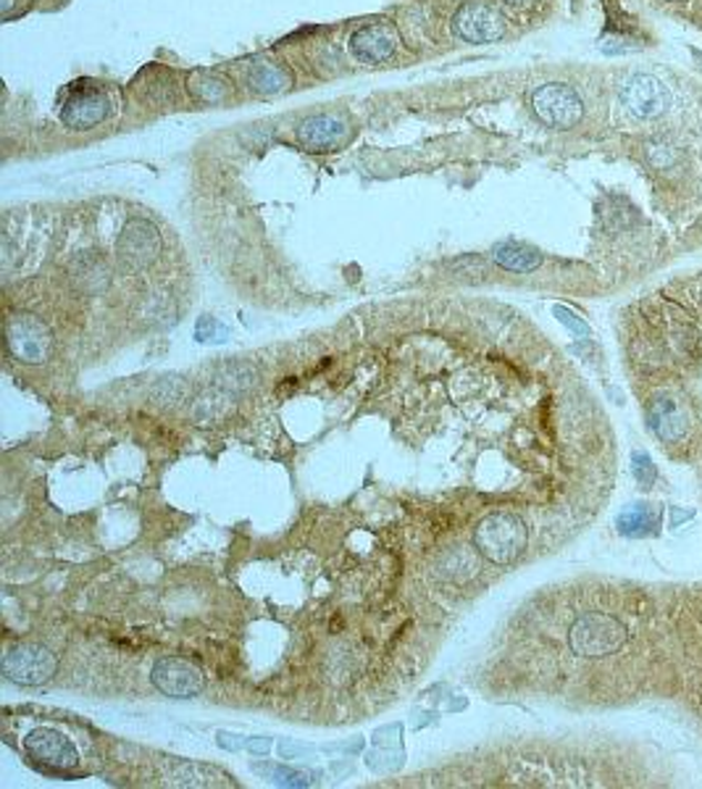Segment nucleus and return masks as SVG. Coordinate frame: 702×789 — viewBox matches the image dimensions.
<instances>
[{
    "instance_id": "15",
    "label": "nucleus",
    "mask_w": 702,
    "mask_h": 789,
    "mask_svg": "<svg viewBox=\"0 0 702 789\" xmlns=\"http://www.w3.org/2000/svg\"><path fill=\"white\" fill-rule=\"evenodd\" d=\"M621 534L627 537H644V534H655L661 526V509L652 503H634L629 509L621 511L619 521H616Z\"/></svg>"
},
{
    "instance_id": "8",
    "label": "nucleus",
    "mask_w": 702,
    "mask_h": 789,
    "mask_svg": "<svg viewBox=\"0 0 702 789\" xmlns=\"http://www.w3.org/2000/svg\"><path fill=\"white\" fill-rule=\"evenodd\" d=\"M24 748L34 764L45 771H69L80 764L72 739H66L55 729H34L24 739Z\"/></svg>"
},
{
    "instance_id": "21",
    "label": "nucleus",
    "mask_w": 702,
    "mask_h": 789,
    "mask_svg": "<svg viewBox=\"0 0 702 789\" xmlns=\"http://www.w3.org/2000/svg\"><path fill=\"white\" fill-rule=\"evenodd\" d=\"M556 314H558V319L564 321L568 329H574V332L581 335V337H587V335H589V327H587V324H585V321H579L577 316H574L571 311H566V308H560V306H558V308H556Z\"/></svg>"
},
{
    "instance_id": "18",
    "label": "nucleus",
    "mask_w": 702,
    "mask_h": 789,
    "mask_svg": "<svg viewBox=\"0 0 702 789\" xmlns=\"http://www.w3.org/2000/svg\"><path fill=\"white\" fill-rule=\"evenodd\" d=\"M644 161L650 168H655L658 174L679 172L684 166V151L677 143L665 137H652L644 143Z\"/></svg>"
},
{
    "instance_id": "4",
    "label": "nucleus",
    "mask_w": 702,
    "mask_h": 789,
    "mask_svg": "<svg viewBox=\"0 0 702 789\" xmlns=\"http://www.w3.org/2000/svg\"><path fill=\"white\" fill-rule=\"evenodd\" d=\"M451 30L458 40L472 42V45H484V42H497L505 38V17L500 9L484 0H468L463 3L451 21Z\"/></svg>"
},
{
    "instance_id": "10",
    "label": "nucleus",
    "mask_w": 702,
    "mask_h": 789,
    "mask_svg": "<svg viewBox=\"0 0 702 789\" xmlns=\"http://www.w3.org/2000/svg\"><path fill=\"white\" fill-rule=\"evenodd\" d=\"M151 679L168 697H195L203 689V674L185 658H161Z\"/></svg>"
},
{
    "instance_id": "23",
    "label": "nucleus",
    "mask_w": 702,
    "mask_h": 789,
    "mask_svg": "<svg viewBox=\"0 0 702 789\" xmlns=\"http://www.w3.org/2000/svg\"><path fill=\"white\" fill-rule=\"evenodd\" d=\"M505 3H510V6H526V3H531V0H505Z\"/></svg>"
},
{
    "instance_id": "12",
    "label": "nucleus",
    "mask_w": 702,
    "mask_h": 789,
    "mask_svg": "<svg viewBox=\"0 0 702 789\" xmlns=\"http://www.w3.org/2000/svg\"><path fill=\"white\" fill-rule=\"evenodd\" d=\"M158 232L147 222H143V218H132L124 227L122 237H118V256H122L124 266H130V269H143V266H147L158 256Z\"/></svg>"
},
{
    "instance_id": "13",
    "label": "nucleus",
    "mask_w": 702,
    "mask_h": 789,
    "mask_svg": "<svg viewBox=\"0 0 702 789\" xmlns=\"http://www.w3.org/2000/svg\"><path fill=\"white\" fill-rule=\"evenodd\" d=\"M48 342H51V335H48V329L42 327V321L34 319V316L19 314L9 321V348L21 361H42Z\"/></svg>"
},
{
    "instance_id": "20",
    "label": "nucleus",
    "mask_w": 702,
    "mask_h": 789,
    "mask_svg": "<svg viewBox=\"0 0 702 789\" xmlns=\"http://www.w3.org/2000/svg\"><path fill=\"white\" fill-rule=\"evenodd\" d=\"M634 477H637V482H640V488H652V482L658 479V469H655V463L650 461V455L648 453H634Z\"/></svg>"
},
{
    "instance_id": "19",
    "label": "nucleus",
    "mask_w": 702,
    "mask_h": 789,
    "mask_svg": "<svg viewBox=\"0 0 702 789\" xmlns=\"http://www.w3.org/2000/svg\"><path fill=\"white\" fill-rule=\"evenodd\" d=\"M195 95H198V101L203 103H221L224 98L229 95L227 84L221 80H216V76H200L198 84H193Z\"/></svg>"
},
{
    "instance_id": "24",
    "label": "nucleus",
    "mask_w": 702,
    "mask_h": 789,
    "mask_svg": "<svg viewBox=\"0 0 702 789\" xmlns=\"http://www.w3.org/2000/svg\"><path fill=\"white\" fill-rule=\"evenodd\" d=\"M665 3H682V0H665Z\"/></svg>"
},
{
    "instance_id": "6",
    "label": "nucleus",
    "mask_w": 702,
    "mask_h": 789,
    "mask_svg": "<svg viewBox=\"0 0 702 789\" xmlns=\"http://www.w3.org/2000/svg\"><path fill=\"white\" fill-rule=\"evenodd\" d=\"M621 103L637 119H658L669 111L671 93L669 88L652 74H631L621 84Z\"/></svg>"
},
{
    "instance_id": "5",
    "label": "nucleus",
    "mask_w": 702,
    "mask_h": 789,
    "mask_svg": "<svg viewBox=\"0 0 702 789\" xmlns=\"http://www.w3.org/2000/svg\"><path fill=\"white\" fill-rule=\"evenodd\" d=\"M623 626L616 622V618L602 616V613H589V616H581L577 624H574L571 634H568V643H571L574 653L579 655H606L616 653L623 643Z\"/></svg>"
},
{
    "instance_id": "7",
    "label": "nucleus",
    "mask_w": 702,
    "mask_h": 789,
    "mask_svg": "<svg viewBox=\"0 0 702 789\" xmlns=\"http://www.w3.org/2000/svg\"><path fill=\"white\" fill-rule=\"evenodd\" d=\"M55 655L38 645H19L3 655V674L17 685H42L55 672Z\"/></svg>"
},
{
    "instance_id": "11",
    "label": "nucleus",
    "mask_w": 702,
    "mask_h": 789,
    "mask_svg": "<svg viewBox=\"0 0 702 789\" xmlns=\"http://www.w3.org/2000/svg\"><path fill=\"white\" fill-rule=\"evenodd\" d=\"M398 51V32L392 24H369L361 27V30L353 32L350 38V53L353 59L361 63H369V66H376V63L390 61Z\"/></svg>"
},
{
    "instance_id": "9",
    "label": "nucleus",
    "mask_w": 702,
    "mask_h": 789,
    "mask_svg": "<svg viewBox=\"0 0 702 789\" xmlns=\"http://www.w3.org/2000/svg\"><path fill=\"white\" fill-rule=\"evenodd\" d=\"M295 135H298V143L303 145L306 151L329 153L348 143L350 124L348 119L340 114H313L298 124Z\"/></svg>"
},
{
    "instance_id": "16",
    "label": "nucleus",
    "mask_w": 702,
    "mask_h": 789,
    "mask_svg": "<svg viewBox=\"0 0 702 789\" xmlns=\"http://www.w3.org/2000/svg\"><path fill=\"white\" fill-rule=\"evenodd\" d=\"M652 429H655V434L663 442H677L684 434L686 421L682 411H679L677 400L665 398V394L652 400Z\"/></svg>"
},
{
    "instance_id": "1",
    "label": "nucleus",
    "mask_w": 702,
    "mask_h": 789,
    "mask_svg": "<svg viewBox=\"0 0 702 789\" xmlns=\"http://www.w3.org/2000/svg\"><path fill=\"white\" fill-rule=\"evenodd\" d=\"M111 116V95L103 84L93 80H76L63 90L59 119L66 130L87 132L101 126Z\"/></svg>"
},
{
    "instance_id": "2",
    "label": "nucleus",
    "mask_w": 702,
    "mask_h": 789,
    "mask_svg": "<svg viewBox=\"0 0 702 789\" xmlns=\"http://www.w3.org/2000/svg\"><path fill=\"white\" fill-rule=\"evenodd\" d=\"M474 540L484 559L505 566V563H514L524 553L529 532H526L524 521L514 513H493V516H484L482 524L476 526Z\"/></svg>"
},
{
    "instance_id": "22",
    "label": "nucleus",
    "mask_w": 702,
    "mask_h": 789,
    "mask_svg": "<svg viewBox=\"0 0 702 789\" xmlns=\"http://www.w3.org/2000/svg\"><path fill=\"white\" fill-rule=\"evenodd\" d=\"M250 750H256V752H266V750H269V742H266V739H252V742H250Z\"/></svg>"
},
{
    "instance_id": "17",
    "label": "nucleus",
    "mask_w": 702,
    "mask_h": 789,
    "mask_svg": "<svg viewBox=\"0 0 702 789\" xmlns=\"http://www.w3.org/2000/svg\"><path fill=\"white\" fill-rule=\"evenodd\" d=\"M495 264H500L503 269L516 271V274H529L539 269L543 264V256L535 248H526V245L518 243H500L493 248Z\"/></svg>"
},
{
    "instance_id": "3",
    "label": "nucleus",
    "mask_w": 702,
    "mask_h": 789,
    "mask_svg": "<svg viewBox=\"0 0 702 789\" xmlns=\"http://www.w3.org/2000/svg\"><path fill=\"white\" fill-rule=\"evenodd\" d=\"M531 114L550 130H571L585 116V103L571 84L564 82H547L529 98Z\"/></svg>"
},
{
    "instance_id": "14",
    "label": "nucleus",
    "mask_w": 702,
    "mask_h": 789,
    "mask_svg": "<svg viewBox=\"0 0 702 789\" xmlns=\"http://www.w3.org/2000/svg\"><path fill=\"white\" fill-rule=\"evenodd\" d=\"M292 84V74L287 72V66L277 61H261L250 69L248 74V90L256 95H279L285 93Z\"/></svg>"
}]
</instances>
